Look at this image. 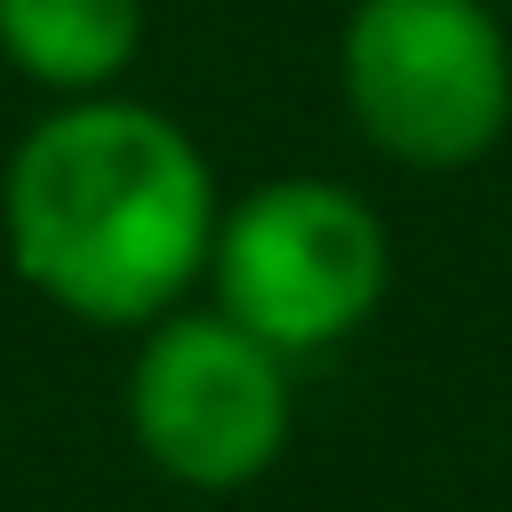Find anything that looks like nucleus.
Here are the masks:
<instances>
[{
  "label": "nucleus",
  "mask_w": 512,
  "mask_h": 512,
  "mask_svg": "<svg viewBox=\"0 0 512 512\" xmlns=\"http://www.w3.org/2000/svg\"><path fill=\"white\" fill-rule=\"evenodd\" d=\"M216 176L200 144L136 96H56L0 168V240L16 280L88 320L152 328L216 248Z\"/></svg>",
  "instance_id": "nucleus-1"
},
{
  "label": "nucleus",
  "mask_w": 512,
  "mask_h": 512,
  "mask_svg": "<svg viewBox=\"0 0 512 512\" xmlns=\"http://www.w3.org/2000/svg\"><path fill=\"white\" fill-rule=\"evenodd\" d=\"M208 280H216V312H232L248 336L296 360L344 344L376 312L392 280V248L352 184L280 176L216 216Z\"/></svg>",
  "instance_id": "nucleus-2"
},
{
  "label": "nucleus",
  "mask_w": 512,
  "mask_h": 512,
  "mask_svg": "<svg viewBox=\"0 0 512 512\" xmlns=\"http://www.w3.org/2000/svg\"><path fill=\"white\" fill-rule=\"evenodd\" d=\"M344 104L400 168H472L512 120V48L488 0H360Z\"/></svg>",
  "instance_id": "nucleus-3"
},
{
  "label": "nucleus",
  "mask_w": 512,
  "mask_h": 512,
  "mask_svg": "<svg viewBox=\"0 0 512 512\" xmlns=\"http://www.w3.org/2000/svg\"><path fill=\"white\" fill-rule=\"evenodd\" d=\"M288 408V360L232 312H160L120 392L144 464L200 496L264 480L288 448Z\"/></svg>",
  "instance_id": "nucleus-4"
},
{
  "label": "nucleus",
  "mask_w": 512,
  "mask_h": 512,
  "mask_svg": "<svg viewBox=\"0 0 512 512\" xmlns=\"http://www.w3.org/2000/svg\"><path fill=\"white\" fill-rule=\"evenodd\" d=\"M144 48V0H0V56L48 96L112 88Z\"/></svg>",
  "instance_id": "nucleus-5"
}]
</instances>
